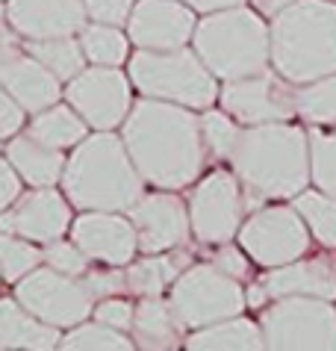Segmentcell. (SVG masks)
I'll return each mask as SVG.
<instances>
[{"label": "cell", "instance_id": "cell-2", "mask_svg": "<svg viewBox=\"0 0 336 351\" xmlns=\"http://www.w3.org/2000/svg\"><path fill=\"white\" fill-rule=\"evenodd\" d=\"M227 162L242 183L245 207L260 210L265 201L295 198L310 186V136L292 121L251 124Z\"/></svg>", "mask_w": 336, "mask_h": 351}, {"label": "cell", "instance_id": "cell-10", "mask_svg": "<svg viewBox=\"0 0 336 351\" xmlns=\"http://www.w3.org/2000/svg\"><path fill=\"white\" fill-rule=\"evenodd\" d=\"M239 245L251 263L274 269L304 257L313 245V233L295 207H260L239 228Z\"/></svg>", "mask_w": 336, "mask_h": 351}, {"label": "cell", "instance_id": "cell-4", "mask_svg": "<svg viewBox=\"0 0 336 351\" xmlns=\"http://www.w3.org/2000/svg\"><path fill=\"white\" fill-rule=\"evenodd\" d=\"M272 68L301 86L336 74V0H295L269 24Z\"/></svg>", "mask_w": 336, "mask_h": 351}, {"label": "cell", "instance_id": "cell-34", "mask_svg": "<svg viewBox=\"0 0 336 351\" xmlns=\"http://www.w3.org/2000/svg\"><path fill=\"white\" fill-rule=\"evenodd\" d=\"M201 136H204V148L213 160H230V154L239 142V133H242V124L227 115L224 110H213L206 106L201 110Z\"/></svg>", "mask_w": 336, "mask_h": 351}, {"label": "cell", "instance_id": "cell-43", "mask_svg": "<svg viewBox=\"0 0 336 351\" xmlns=\"http://www.w3.org/2000/svg\"><path fill=\"white\" fill-rule=\"evenodd\" d=\"M292 3H295V0H251V6H254L263 18H274V15H280L283 9H289Z\"/></svg>", "mask_w": 336, "mask_h": 351}, {"label": "cell", "instance_id": "cell-5", "mask_svg": "<svg viewBox=\"0 0 336 351\" xmlns=\"http://www.w3.org/2000/svg\"><path fill=\"white\" fill-rule=\"evenodd\" d=\"M192 47L219 80H239L272 65L269 24L245 3L206 12L195 27Z\"/></svg>", "mask_w": 336, "mask_h": 351}, {"label": "cell", "instance_id": "cell-3", "mask_svg": "<svg viewBox=\"0 0 336 351\" xmlns=\"http://www.w3.org/2000/svg\"><path fill=\"white\" fill-rule=\"evenodd\" d=\"M59 183L77 210L127 213L145 195V178L133 165L124 139L110 130H97L74 145Z\"/></svg>", "mask_w": 336, "mask_h": 351}, {"label": "cell", "instance_id": "cell-24", "mask_svg": "<svg viewBox=\"0 0 336 351\" xmlns=\"http://www.w3.org/2000/svg\"><path fill=\"white\" fill-rule=\"evenodd\" d=\"M186 348L192 351H260L265 348V337L260 322L245 316H227L213 325L195 328L186 337Z\"/></svg>", "mask_w": 336, "mask_h": 351}, {"label": "cell", "instance_id": "cell-42", "mask_svg": "<svg viewBox=\"0 0 336 351\" xmlns=\"http://www.w3.org/2000/svg\"><path fill=\"white\" fill-rule=\"evenodd\" d=\"M180 3L186 6H192L195 12H215V9H227V6H239L245 3V0H180Z\"/></svg>", "mask_w": 336, "mask_h": 351}, {"label": "cell", "instance_id": "cell-14", "mask_svg": "<svg viewBox=\"0 0 336 351\" xmlns=\"http://www.w3.org/2000/svg\"><path fill=\"white\" fill-rule=\"evenodd\" d=\"M136 237H139L142 254H163V251H177L192 237L189 207L174 189L145 192L139 201L127 210Z\"/></svg>", "mask_w": 336, "mask_h": 351}, {"label": "cell", "instance_id": "cell-18", "mask_svg": "<svg viewBox=\"0 0 336 351\" xmlns=\"http://www.w3.org/2000/svg\"><path fill=\"white\" fill-rule=\"evenodd\" d=\"M71 239L83 248V254L101 266H127L136 260L139 237L133 221L121 213L83 210V216L71 221Z\"/></svg>", "mask_w": 336, "mask_h": 351}, {"label": "cell", "instance_id": "cell-28", "mask_svg": "<svg viewBox=\"0 0 336 351\" xmlns=\"http://www.w3.org/2000/svg\"><path fill=\"white\" fill-rule=\"evenodd\" d=\"M77 38H80V47L86 53V62L88 65H124L127 60H130V36H124L118 27L112 24H95L88 21L80 33H77Z\"/></svg>", "mask_w": 336, "mask_h": 351}, {"label": "cell", "instance_id": "cell-25", "mask_svg": "<svg viewBox=\"0 0 336 351\" xmlns=\"http://www.w3.org/2000/svg\"><path fill=\"white\" fill-rule=\"evenodd\" d=\"M189 266V260L183 263L180 254L174 251H163V254H145L142 260H130L124 266V280L127 289L133 295H163L171 289V284L180 278V271Z\"/></svg>", "mask_w": 336, "mask_h": 351}, {"label": "cell", "instance_id": "cell-40", "mask_svg": "<svg viewBox=\"0 0 336 351\" xmlns=\"http://www.w3.org/2000/svg\"><path fill=\"white\" fill-rule=\"evenodd\" d=\"M27 128V112L24 106L0 86V142H9L15 133Z\"/></svg>", "mask_w": 336, "mask_h": 351}, {"label": "cell", "instance_id": "cell-33", "mask_svg": "<svg viewBox=\"0 0 336 351\" xmlns=\"http://www.w3.org/2000/svg\"><path fill=\"white\" fill-rule=\"evenodd\" d=\"M42 263L45 257H42L38 242L0 230V278L3 280L15 284V280H21L33 269H38Z\"/></svg>", "mask_w": 336, "mask_h": 351}, {"label": "cell", "instance_id": "cell-19", "mask_svg": "<svg viewBox=\"0 0 336 351\" xmlns=\"http://www.w3.org/2000/svg\"><path fill=\"white\" fill-rule=\"evenodd\" d=\"M6 18L21 42L77 36L88 24L83 0H6Z\"/></svg>", "mask_w": 336, "mask_h": 351}, {"label": "cell", "instance_id": "cell-46", "mask_svg": "<svg viewBox=\"0 0 336 351\" xmlns=\"http://www.w3.org/2000/svg\"><path fill=\"white\" fill-rule=\"evenodd\" d=\"M0 280H3V278H0Z\"/></svg>", "mask_w": 336, "mask_h": 351}, {"label": "cell", "instance_id": "cell-44", "mask_svg": "<svg viewBox=\"0 0 336 351\" xmlns=\"http://www.w3.org/2000/svg\"><path fill=\"white\" fill-rule=\"evenodd\" d=\"M265 304H269V292H265L263 280H260V284H251V287H245V307L263 310Z\"/></svg>", "mask_w": 336, "mask_h": 351}, {"label": "cell", "instance_id": "cell-36", "mask_svg": "<svg viewBox=\"0 0 336 351\" xmlns=\"http://www.w3.org/2000/svg\"><path fill=\"white\" fill-rule=\"evenodd\" d=\"M80 280H83V287L88 289V295H92L95 301L110 298V295H115V292L127 289V280H124V269L121 266L92 269V271H86Z\"/></svg>", "mask_w": 336, "mask_h": 351}, {"label": "cell", "instance_id": "cell-45", "mask_svg": "<svg viewBox=\"0 0 336 351\" xmlns=\"http://www.w3.org/2000/svg\"><path fill=\"white\" fill-rule=\"evenodd\" d=\"M12 38H18V36H15V30H12V27H9L6 6H0V42H12Z\"/></svg>", "mask_w": 336, "mask_h": 351}, {"label": "cell", "instance_id": "cell-8", "mask_svg": "<svg viewBox=\"0 0 336 351\" xmlns=\"http://www.w3.org/2000/svg\"><path fill=\"white\" fill-rule=\"evenodd\" d=\"M177 319L186 330L213 325L227 316H239L245 310V287L236 278L224 275L213 263H195L180 271V278L168 289Z\"/></svg>", "mask_w": 336, "mask_h": 351}, {"label": "cell", "instance_id": "cell-32", "mask_svg": "<svg viewBox=\"0 0 336 351\" xmlns=\"http://www.w3.org/2000/svg\"><path fill=\"white\" fill-rule=\"evenodd\" d=\"M307 136H310V183L336 198V128H313Z\"/></svg>", "mask_w": 336, "mask_h": 351}, {"label": "cell", "instance_id": "cell-13", "mask_svg": "<svg viewBox=\"0 0 336 351\" xmlns=\"http://www.w3.org/2000/svg\"><path fill=\"white\" fill-rule=\"evenodd\" d=\"M221 110L233 115L242 128L269 121H292L295 115V83H289L278 71H260L239 80H224L219 89Z\"/></svg>", "mask_w": 336, "mask_h": 351}, {"label": "cell", "instance_id": "cell-30", "mask_svg": "<svg viewBox=\"0 0 336 351\" xmlns=\"http://www.w3.org/2000/svg\"><path fill=\"white\" fill-rule=\"evenodd\" d=\"M292 207L301 213L313 239L324 248H336V198L322 189H304L292 198Z\"/></svg>", "mask_w": 336, "mask_h": 351}, {"label": "cell", "instance_id": "cell-1", "mask_svg": "<svg viewBox=\"0 0 336 351\" xmlns=\"http://www.w3.org/2000/svg\"><path fill=\"white\" fill-rule=\"evenodd\" d=\"M121 139L154 189H186L201 178L206 148L195 110L156 97H139L121 124Z\"/></svg>", "mask_w": 336, "mask_h": 351}, {"label": "cell", "instance_id": "cell-21", "mask_svg": "<svg viewBox=\"0 0 336 351\" xmlns=\"http://www.w3.org/2000/svg\"><path fill=\"white\" fill-rule=\"evenodd\" d=\"M6 160L15 165L21 180L29 186H56L65 171V151L33 139L27 130L15 133L6 142Z\"/></svg>", "mask_w": 336, "mask_h": 351}, {"label": "cell", "instance_id": "cell-38", "mask_svg": "<svg viewBox=\"0 0 336 351\" xmlns=\"http://www.w3.org/2000/svg\"><path fill=\"white\" fill-rule=\"evenodd\" d=\"M92 313H95L97 322H104V325L118 328V330H130L136 304H130V301H124V298L110 295V298H101V301H97Z\"/></svg>", "mask_w": 336, "mask_h": 351}, {"label": "cell", "instance_id": "cell-17", "mask_svg": "<svg viewBox=\"0 0 336 351\" xmlns=\"http://www.w3.org/2000/svg\"><path fill=\"white\" fill-rule=\"evenodd\" d=\"M0 86L24 106L27 115L42 112L62 97V83L27 51L21 38L0 42Z\"/></svg>", "mask_w": 336, "mask_h": 351}, {"label": "cell", "instance_id": "cell-11", "mask_svg": "<svg viewBox=\"0 0 336 351\" xmlns=\"http://www.w3.org/2000/svg\"><path fill=\"white\" fill-rule=\"evenodd\" d=\"M15 298L53 328H74L92 316L95 298L88 295L80 278L62 275L51 266H38L21 280H15Z\"/></svg>", "mask_w": 336, "mask_h": 351}, {"label": "cell", "instance_id": "cell-7", "mask_svg": "<svg viewBox=\"0 0 336 351\" xmlns=\"http://www.w3.org/2000/svg\"><path fill=\"white\" fill-rule=\"evenodd\" d=\"M260 328L274 351H336V307L328 298L286 295L263 307Z\"/></svg>", "mask_w": 336, "mask_h": 351}, {"label": "cell", "instance_id": "cell-29", "mask_svg": "<svg viewBox=\"0 0 336 351\" xmlns=\"http://www.w3.org/2000/svg\"><path fill=\"white\" fill-rule=\"evenodd\" d=\"M295 112L310 128H336V74L295 86Z\"/></svg>", "mask_w": 336, "mask_h": 351}, {"label": "cell", "instance_id": "cell-27", "mask_svg": "<svg viewBox=\"0 0 336 351\" xmlns=\"http://www.w3.org/2000/svg\"><path fill=\"white\" fill-rule=\"evenodd\" d=\"M24 47L51 71L59 83H68L88 65L77 36H56V38H29Z\"/></svg>", "mask_w": 336, "mask_h": 351}, {"label": "cell", "instance_id": "cell-37", "mask_svg": "<svg viewBox=\"0 0 336 351\" xmlns=\"http://www.w3.org/2000/svg\"><path fill=\"white\" fill-rule=\"evenodd\" d=\"M136 0H83L88 21L95 24H112V27H124L127 18L133 12Z\"/></svg>", "mask_w": 336, "mask_h": 351}, {"label": "cell", "instance_id": "cell-31", "mask_svg": "<svg viewBox=\"0 0 336 351\" xmlns=\"http://www.w3.org/2000/svg\"><path fill=\"white\" fill-rule=\"evenodd\" d=\"M59 348L68 351H130L136 348V343L127 337V330L110 328L104 322H80V325L68 328V334H62L59 339Z\"/></svg>", "mask_w": 336, "mask_h": 351}, {"label": "cell", "instance_id": "cell-22", "mask_svg": "<svg viewBox=\"0 0 336 351\" xmlns=\"http://www.w3.org/2000/svg\"><path fill=\"white\" fill-rule=\"evenodd\" d=\"M59 339H62V328L42 322L18 298H0V348L47 351L56 348Z\"/></svg>", "mask_w": 336, "mask_h": 351}, {"label": "cell", "instance_id": "cell-41", "mask_svg": "<svg viewBox=\"0 0 336 351\" xmlns=\"http://www.w3.org/2000/svg\"><path fill=\"white\" fill-rule=\"evenodd\" d=\"M21 183H24V180H21V174L15 171V165L0 157V213H3L9 204H12L18 195L24 192Z\"/></svg>", "mask_w": 336, "mask_h": 351}, {"label": "cell", "instance_id": "cell-9", "mask_svg": "<svg viewBox=\"0 0 336 351\" xmlns=\"http://www.w3.org/2000/svg\"><path fill=\"white\" fill-rule=\"evenodd\" d=\"M186 207H189L192 237L204 245H221L239 237L245 210H248L239 178L227 169H215L197 180Z\"/></svg>", "mask_w": 336, "mask_h": 351}, {"label": "cell", "instance_id": "cell-26", "mask_svg": "<svg viewBox=\"0 0 336 351\" xmlns=\"http://www.w3.org/2000/svg\"><path fill=\"white\" fill-rule=\"evenodd\" d=\"M24 130L33 136V139L51 145V148L68 151L88 136V124L80 119V112H77L71 104H53V106H47V110L36 112L33 119L27 121Z\"/></svg>", "mask_w": 336, "mask_h": 351}, {"label": "cell", "instance_id": "cell-23", "mask_svg": "<svg viewBox=\"0 0 336 351\" xmlns=\"http://www.w3.org/2000/svg\"><path fill=\"white\" fill-rule=\"evenodd\" d=\"M183 325L177 319L171 301H165L163 295H145L139 298L136 304V313H133V325H130V334H133V343L139 348H177L180 346V337H183Z\"/></svg>", "mask_w": 336, "mask_h": 351}, {"label": "cell", "instance_id": "cell-39", "mask_svg": "<svg viewBox=\"0 0 336 351\" xmlns=\"http://www.w3.org/2000/svg\"><path fill=\"white\" fill-rule=\"evenodd\" d=\"M213 266L215 269H221L224 275H230L236 280H245L248 278V271H251V257L245 254V248L239 245H230V242H221L219 248H215V254H213Z\"/></svg>", "mask_w": 336, "mask_h": 351}, {"label": "cell", "instance_id": "cell-15", "mask_svg": "<svg viewBox=\"0 0 336 351\" xmlns=\"http://www.w3.org/2000/svg\"><path fill=\"white\" fill-rule=\"evenodd\" d=\"M71 201L53 186H33L29 192H21L0 213V230L33 239L38 245L65 237L71 230Z\"/></svg>", "mask_w": 336, "mask_h": 351}, {"label": "cell", "instance_id": "cell-16", "mask_svg": "<svg viewBox=\"0 0 336 351\" xmlns=\"http://www.w3.org/2000/svg\"><path fill=\"white\" fill-rule=\"evenodd\" d=\"M195 9L180 0H136L127 18V36L139 51H174L195 36Z\"/></svg>", "mask_w": 336, "mask_h": 351}, {"label": "cell", "instance_id": "cell-35", "mask_svg": "<svg viewBox=\"0 0 336 351\" xmlns=\"http://www.w3.org/2000/svg\"><path fill=\"white\" fill-rule=\"evenodd\" d=\"M42 257H45V266L62 271V275H71V278H83L88 271V263H92L74 239H65V237L45 242Z\"/></svg>", "mask_w": 336, "mask_h": 351}, {"label": "cell", "instance_id": "cell-6", "mask_svg": "<svg viewBox=\"0 0 336 351\" xmlns=\"http://www.w3.org/2000/svg\"><path fill=\"white\" fill-rule=\"evenodd\" d=\"M127 77L142 97L171 101L195 112L219 101V77L201 62L195 47L136 51L127 60Z\"/></svg>", "mask_w": 336, "mask_h": 351}, {"label": "cell", "instance_id": "cell-20", "mask_svg": "<svg viewBox=\"0 0 336 351\" xmlns=\"http://www.w3.org/2000/svg\"><path fill=\"white\" fill-rule=\"evenodd\" d=\"M263 287L269 298H286V295H315V298H336V257L315 254V257H298L283 266L265 269Z\"/></svg>", "mask_w": 336, "mask_h": 351}, {"label": "cell", "instance_id": "cell-12", "mask_svg": "<svg viewBox=\"0 0 336 351\" xmlns=\"http://www.w3.org/2000/svg\"><path fill=\"white\" fill-rule=\"evenodd\" d=\"M130 86V77L112 65H86L65 83L62 97L92 130H115L124 124L133 106Z\"/></svg>", "mask_w": 336, "mask_h": 351}]
</instances>
